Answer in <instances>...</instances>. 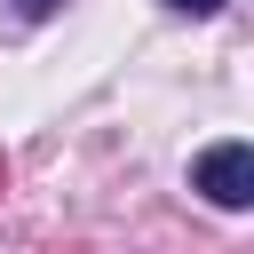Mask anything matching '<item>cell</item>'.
Instances as JSON below:
<instances>
[{
    "label": "cell",
    "instance_id": "obj_3",
    "mask_svg": "<svg viewBox=\"0 0 254 254\" xmlns=\"http://www.w3.org/2000/svg\"><path fill=\"white\" fill-rule=\"evenodd\" d=\"M167 8H175V16H214L222 0H167Z\"/></svg>",
    "mask_w": 254,
    "mask_h": 254
},
{
    "label": "cell",
    "instance_id": "obj_2",
    "mask_svg": "<svg viewBox=\"0 0 254 254\" xmlns=\"http://www.w3.org/2000/svg\"><path fill=\"white\" fill-rule=\"evenodd\" d=\"M8 16H24V24H40V16H56V0H8Z\"/></svg>",
    "mask_w": 254,
    "mask_h": 254
},
{
    "label": "cell",
    "instance_id": "obj_4",
    "mask_svg": "<svg viewBox=\"0 0 254 254\" xmlns=\"http://www.w3.org/2000/svg\"><path fill=\"white\" fill-rule=\"evenodd\" d=\"M0 183H8V159H0Z\"/></svg>",
    "mask_w": 254,
    "mask_h": 254
},
{
    "label": "cell",
    "instance_id": "obj_1",
    "mask_svg": "<svg viewBox=\"0 0 254 254\" xmlns=\"http://www.w3.org/2000/svg\"><path fill=\"white\" fill-rule=\"evenodd\" d=\"M190 190H206L214 206H254V151L246 143H214V151H198V167H190Z\"/></svg>",
    "mask_w": 254,
    "mask_h": 254
}]
</instances>
